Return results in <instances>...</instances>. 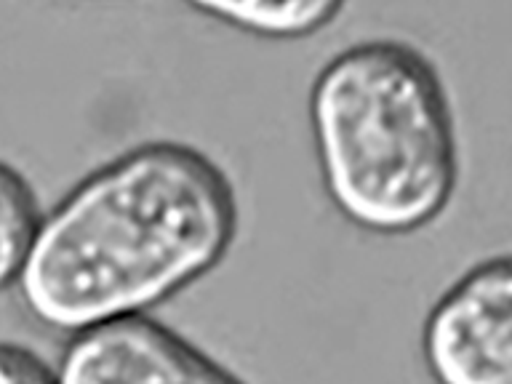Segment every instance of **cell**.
Wrapping results in <instances>:
<instances>
[{
    "mask_svg": "<svg viewBox=\"0 0 512 384\" xmlns=\"http://www.w3.org/2000/svg\"><path fill=\"white\" fill-rule=\"evenodd\" d=\"M235 230L238 200L222 168L192 144L147 142L40 216L16 283L43 326L75 334L179 294L222 262Z\"/></svg>",
    "mask_w": 512,
    "mask_h": 384,
    "instance_id": "6da1fadb",
    "label": "cell"
},
{
    "mask_svg": "<svg viewBox=\"0 0 512 384\" xmlns=\"http://www.w3.org/2000/svg\"><path fill=\"white\" fill-rule=\"evenodd\" d=\"M307 107L320 182L347 222L408 235L446 211L459 150L430 56L406 40H358L320 67Z\"/></svg>",
    "mask_w": 512,
    "mask_h": 384,
    "instance_id": "7a4b0ae2",
    "label": "cell"
},
{
    "mask_svg": "<svg viewBox=\"0 0 512 384\" xmlns=\"http://www.w3.org/2000/svg\"><path fill=\"white\" fill-rule=\"evenodd\" d=\"M422 355L435 384H512V254L483 259L440 294Z\"/></svg>",
    "mask_w": 512,
    "mask_h": 384,
    "instance_id": "3957f363",
    "label": "cell"
},
{
    "mask_svg": "<svg viewBox=\"0 0 512 384\" xmlns=\"http://www.w3.org/2000/svg\"><path fill=\"white\" fill-rule=\"evenodd\" d=\"M59 384H246L184 336L147 315L70 334Z\"/></svg>",
    "mask_w": 512,
    "mask_h": 384,
    "instance_id": "277c9868",
    "label": "cell"
},
{
    "mask_svg": "<svg viewBox=\"0 0 512 384\" xmlns=\"http://www.w3.org/2000/svg\"><path fill=\"white\" fill-rule=\"evenodd\" d=\"M232 30L267 40H299L334 22L347 0H184Z\"/></svg>",
    "mask_w": 512,
    "mask_h": 384,
    "instance_id": "5b68a950",
    "label": "cell"
},
{
    "mask_svg": "<svg viewBox=\"0 0 512 384\" xmlns=\"http://www.w3.org/2000/svg\"><path fill=\"white\" fill-rule=\"evenodd\" d=\"M38 224L40 211L30 184L0 163V288L19 278Z\"/></svg>",
    "mask_w": 512,
    "mask_h": 384,
    "instance_id": "8992f818",
    "label": "cell"
},
{
    "mask_svg": "<svg viewBox=\"0 0 512 384\" xmlns=\"http://www.w3.org/2000/svg\"><path fill=\"white\" fill-rule=\"evenodd\" d=\"M0 384H59L56 371L19 344L0 342Z\"/></svg>",
    "mask_w": 512,
    "mask_h": 384,
    "instance_id": "52a82bcc",
    "label": "cell"
}]
</instances>
